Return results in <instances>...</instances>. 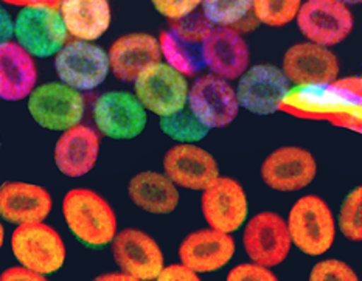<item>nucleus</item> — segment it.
Returning a JSON list of instances; mask_svg holds the SVG:
<instances>
[{
    "label": "nucleus",
    "instance_id": "nucleus-39",
    "mask_svg": "<svg viewBox=\"0 0 362 281\" xmlns=\"http://www.w3.org/2000/svg\"><path fill=\"white\" fill-rule=\"evenodd\" d=\"M93 281H139L137 278H134L128 274H117V272H114V274H103V275H98Z\"/></svg>",
    "mask_w": 362,
    "mask_h": 281
},
{
    "label": "nucleus",
    "instance_id": "nucleus-19",
    "mask_svg": "<svg viewBox=\"0 0 362 281\" xmlns=\"http://www.w3.org/2000/svg\"><path fill=\"white\" fill-rule=\"evenodd\" d=\"M163 171L170 181L188 190L204 191L219 177L216 159L192 143L173 146L163 157Z\"/></svg>",
    "mask_w": 362,
    "mask_h": 281
},
{
    "label": "nucleus",
    "instance_id": "nucleus-41",
    "mask_svg": "<svg viewBox=\"0 0 362 281\" xmlns=\"http://www.w3.org/2000/svg\"><path fill=\"white\" fill-rule=\"evenodd\" d=\"M341 2L345 5H359L362 0H341Z\"/></svg>",
    "mask_w": 362,
    "mask_h": 281
},
{
    "label": "nucleus",
    "instance_id": "nucleus-34",
    "mask_svg": "<svg viewBox=\"0 0 362 281\" xmlns=\"http://www.w3.org/2000/svg\"><path fill=\"white\" fill-rule=\"evenodd\" d=\"M226 281H279V278L272 274L269 268L259 266L255 263H246L233 268Z\"/></svg>",
    "mask_w": 362,
    "mask_h": 281
},
{
    "label": "nucleus",
    "instance_id": "nucleus-36",
    "mask_svg": "<svg viewBox=\"0 0 362 281\" xmlns=\"http://www.w3.org/2000/svg\"><path fill=\"white\" fill-rule=\"evenodd\" d=\"M0 281H49L45 275L37 274V272L28 270L22 266H16L4 270L0 274Z\"/></svg>",
    "mask_w": 362,
    "mask_h": 281
},
{
    "label": "nucleus",
    "instance_id": "nucleus-27",
    "mask_svg": "<svg viewBox=\"0 0 362 281\" xmlns=\"http://www.w3.org/2000/svg\"><path fill=\"white\" fill-rule=\"evenodd\" d=\"M128 194L139 208L153 215H168L179 205L176 185L156 171H144L134 176L128 185Z\"/></svg>",
    "mask_w": 362,
    "mask_h": 281
},
{
    "label": "nucleus",
    "instance_id": "nucleus-7",
    "mask_svg": "<svg viewBox=\"0 0 362 281\" xmlns=\"http://www.w3.org/2000/svg\"><path fill=\"white\" fill-rule=\"evenodd\" d=\"M86 101L80 90L62 83H47L28 95V112L39 126L64 132L80 124Z\"/></svg>",
    "mask_w": 362,
    "mask_h": 281
},
{
    "label": "nucleus",
    "instance_id": "nucleus-8",
    "mask_svg": "<svg viewBox=\"0 0 362 281\" xmlns=\"http://www.w3.org/2000/svg\"><path fill=\"white\" fill-rule=\"evenodd\" d=\"M211 23L202 16L184 18L160 33L159 45L167 64L184 76H192L206 67L202 44L206 41Z\"/></svg>",
    "mask_w": 362,
    "mask_h": 281
},
{
    "label": "nucleus",
    "instance_id": "nucleus-12",
    "mask_svg": "<svg viewBox=\"0 0 362 281\" xmlns=\"http://www.w3.org/2000/svg\"><path fill=\"white\" fill-rule=\"evenodd\" d=\"M243 243L252 263L264 268L279 266L285 261L293 244L286 221L274 212H263L252 217L244 229Z\"/></svg>",
    "mask_w": 362,
    "mask_h": 281
},
{
    "label": "nucleus",
    "instance_id": "nucleus-15",
    "mask_svg": "<svg viewBox=\"0 0 362 281\" xmlns=\"http://www.w3.org/2000/svg\"><path fill=\"white\" fill-rule=\"evenodd\" d=\"M259 173L263 182L275 191H298L316 179L317 162L303 148L283 146L267 155Z\"/></svg>",
    "mask_w": 362,
    "mask_h": 281
},
{
    "label": "nucleus",
    "instance_id": "nucleus-13",
    "mask_svg": "<svg viewBox=\"0 0 362 281\" xmlns=\"http://www.w3.org/2000/svg\"><path fill=\"white\" fill-rule=\"evenodd\" d=\"M93 120L101 134L114 140L139 137L146 126V111L136 95L106 92L93 104Z\"/></svg>",
    "mask_w": 362,
    "mask_h": 281
},
{
    "label": "nucleus",
    "instance_id": "nucleus-42",
    "mask_svg": "<svg viewBox=\"0 0 362 281\" xmlns=\"http://www.w3.org/2000/svg\"><path fill=\"white\" fill-rule=\"evenodd\" d=\"M0 148H2V140H0Z\"/></svg>",
    "mask_w": 362,
    "mask_h": 281
},
{
    "label": "nucleus",
    "instance_id": "nucleus-2",
    "mask_svg": "<svg viewBox=\"0 0 362 281\" xmlns=\"http://www.w3.org/2000/svg\"><path fill=\"white\" fill-rule=\"evenodd\" d=\"M62 215L74 237L88 247H105L117 235L112 207L89 189L70 190L62 201Z\"/></svg>",
    "mask_w": 362,
    "mask_h": 281
},
{
    "label": "nucleus",
    "instance_id": "nucleus-20",
    "mask_svg": "<svg viewBox=\"0 0 362 281\" xmlns=\"http://www.w3.org/2000/svg\"><path fill=\"white\" fill-rule=\"evenodd\" d=\"M204 66L223 80H238L249 67V47L244 37L229 27L211 28L202 44Z\"/></svg>",
    "mask_w": 362,
    "mask_h": 281
},
{
    "label": "nucleus",
    "instance_id": "nucleus-9",
    "mask_svg": "<svg viewBox=\"0 0 362 281\" xmlns=\"http://www.w3.org/2000/svg\"><path fill=\"white\" fill-rule=\"evenodd\" d=\"M54 70L61 83L69 88L75 90H93L107 78V53L95 44L75 39L57 53Z\"/></svg>",
    "mask_w": 362,
    "mask_h": 281
},
{
    "label": "nucleus",
    "instance_id": "nucleus-35",
    "mask_svg": "<svg viewBox=\"0 0 362 281\" xmlns=\"http://www.w3.org/2000/svg\"><path fill=\"white\" fill-rule=\"evenodd\" d=\"M157 281H201V278L184 264H170L162 269Z\"/></svg>",
    "mask_w": 362,
    "mask_h": 281
},
{
    "label": "nucleus",
    "instance_id": "nucleus-23",
    "mask_svg": "<svg viewBox=\"0 0 362 281\" xmlns=\"http://www.w3.org/2000/svg\"><path fill=\"white\" fill-rule=\"evenodd\" d=\"M233 253V238L229 233L214 229L190 233L179 247L180 261L196 274L223 269L232 260Z\"/></svg>",
    "mask_w": 362,
    "mask_h": 281
},
{
    "label": "nucleus",
    "instance_id": "nucleus-33",
    "mask_svg": "<svg viewBox=\"0 0 362 281\" xmlns=\"http://www.w3.org/2000/svg\"><path fill=\"white\" fill-rule=\"evenodd\" d=\"M151 4L163 18L176 22L188 18L201 5V0H151Z\"/></svg>",
    "mask_w": 362,
    "mask_h": 281
},
{
    "label": "nucleus",
    "instance_id": "nucleus-17",
    "mask_svg": "<svg viewBox=\"0 0 362 281\" xmlns=\"http://www.w3.org/2000/svg\"><path fill=\"white\" fill-rule=\"evenodd\" d=\"M112 255L123 274L139 281H151L163 269V255L159 244L137 229H124L112 239Z\"/></svg>",
    "mask_w": 362,
    "mask_h": 281
},
{
    "label": "nucleus",
    "instance_id": "nucleus-25",
    "mask_svg": "<svg viewBox=\"0 0 362 281\" xmlns=\"http://www.w3.org/2000/svg\"><path fill=\"white\" fill-rule=\"evenodd\" d=\"M58 8L67 35L76 41H97L111 25L109 0H61Z\"/></svg>",
    "mask_w": 362,
    "mask_h": 281
},
{
    "label": "nucleus",
    "instance_id": "nucleus-38",
    "mask_svg": "<svg viewBox=\"0 0 362 281\" xmlns=\"http://www.w3.org/2000/svg\"><path fill=\"white\" fill-rule=\"evenodd\" d=\"M0 2L16 6H59L61 0H0Z\"/></svg>",
    "mask_w": 362,
    "mask_h": 281
},
{
    "label": "nucleus",
    "instance_id": "nucleus-29",
    "mask_svg": "<svg viewBox=\"0 0 362 281\" xmlns=\"http://www.w3.org/2000/svg\"><path fill=\"white\" fill-rule=\"evenodd\" d=\"M202 14L211 25L230 27L252 10V0H201Z\"/></svg>",
    "mask_w": 362,
    "mask_h": 281
},
{
    "label": "nucleus",
    "instance_id": "nucleus-6",
    "mask_svg": "<svg viewBox=\"0 0 362 281\" xmlns=\"http://www.w3.org/2000/svg\"><path fill=\"white\" fill-rule=\"evenodd\" d=\"M18 44L35 58H50L67 44V30L58 6L22 8L14 22Z\"/></svg>",
    "mask_w": 362,
    "mask_h": 281
},
{
    "label": "nucleus",
    "instance_id": "nucleus-11",
    "mask_svg": "<svg viewBox=\"0 0 362 281\" xmlns=\"http://www.w3.org/2000/svg\"><path fill=\"white\" fill-rule=\"evenodd\" d=\"M188 109L207 128H224L237 119L240 104L229 81L214 73L202 75L188 89Z\"/></svg>",
    "mask_w": 362,
    "mask_h": 281
},
{
    "label": "nucleus",
    "instance_id": "nucleus-32",
    "mask_svg": "<svg viewBox=\"0 0 362 281\" xmlns=\"http://www.w3.org/2000/svg\"><path fill=\"white\" fill-rule=\"evenodd\" d=\"M310 281H359L349 264L339 260H325L317 263L310 274Z\"/></svg>",
    "mask_w": 362,
    "mask_h": 281
},
{
    "label": "nucleus",
    "instance_id": "nucleus-22",
    "mask_svg": "<svg viewBox=\"0 0 362 281\" xmlns=\"http://www.w3.org/2000/svg\"><path fill=\"white\" fill-rule=\"evenodd\" d=\"M53 201L44 186L10 181L0 185V217L16 225L44 222Z\"/></svg>",
    "mask_w": 362,
    "mask_h": 281
},
{
    "label": "nucleus",
    "instance_id": "nucleus-24",
    "mask_svg": "<svg viewBox=\"0 0 362 281\" xmlns=\"http://www.w3.org/2000/svg\"><path fill=\"white\" fill-rule=\"evenodd\" d=\"M109 70L117 80L134 83L146 67L160 62L159 41L146 33H131L117 39L107 53Z\"/></svg>",
    "mask_w": 362,
    "mask_h": 281
},
{
    "label": "nucleus",
    "instance_id": "nucleus-28",
    "mask_svg": "<svg viewBox=\"0 0 362 281\" xmlns=\"http://www.w3.org/2000/svg\"><path fill=\"white\" fill-rule=\"evenodd\" d=\"M160 129L168 137L184 143L199 142L204 137H207L210 132V128H207L206 124L196 119L190 109L187 107L173 115L162 116Z\"/></svg>",
    "mask_w": 362,
    "mask_h": 281
},
{
    "label": "nucleus",
    "instance_id": "nucleus-14",
    "mask_svg": "<svg viewBox=\"0 0 362 281\" xmlns=\"http://www.w3.org/2000/svg\"><path fill=\"white\" fill-rule=\"evenodd\" d=\"M237 93L238 104L257 115L277 112L283 97L289 90V81L281 68L274 64H257L241 76Z\"/></svg>",
    "mask_w": 362,
    "mask_h": 281
},
{
    "label": "nucleus",
    "instance_id": "nucleus-16",
    "mask_svg": "<svg viewBox=\"0 0 362 281\" xmlns=\"http://www.w3.org/2000/svg\"><path fill=\"white\" fill-rule=\"evenodd\" d=\"M202 215L214 230L237 232L247 217V198L243 186L232 177H221L207 186L201 199Z\"/></svg>",
    "mask_w": 362,
    "mask_h": 281
},
{
    "label": "nucleus",
    "instance_id": "nucleus-1",
    "mask_svg": "<svg viewBox=\"0 0 362 281\" xmlns=\"http://www.w3.org/2000/svg\"><path fill=\"white\" fill-rule=\"evenodd\" d=\"M279 111L297 119L325 120L361 131V78L314 85H298L283 97Z\"/></svg>",
    "mask_w": 362,
    "mask_h": 281
},
{
    "label": "nucleus",
    "instance_id": "nucleus-21",
    "mask_svg": "<svg viewBox=\"0 0 362 281\" xmlns=\"http://www.w3.org/2000/svg\"><path fill=\"white\" fill-rule=\"evenodd\" d=\"M100 155V136L88 124L64 131L54 145V163L67 177H83L97 165Z\"/></svg>",
    "mask_w": 362,
    "mask_h": 281
},
{
    "label": "nucleus",
    "instance_id": "nucleus-4",
    "mask_svg": "<svg viewBox=\"0 0 362 281\" xmlns=\"http://www.w3.org/2000/svg\"><path fill=\"white\" fill-rule=\"evenodd\" d=\"M11 249L22 268L41 275L54 274L66 261L64 241L44 222L18 225L11 235Z\"/></svg>",
    "mask_w": 362,
    "mask_h": 281
},
{
    "label": "nucleus",
    "instance_id": "nucleus-3",
    "mask_svg": "<svg viewBox=\"0 0 362 281\" xmlns=\"http://www.w3.org/2000/svg\"><path fill=\"white\" fill-rule=\"evenodd\" d=\"M288 232L291 243L298 251L310 255H324L334 243V217L328 204L314 194L298 199L288 215Z\"/></svg>",
    "mask_w": 362,
    "mask_h": 281
},
{
    "label": "nucleus",
    "instance_id": "nucleus-37",
    "mask_svg": "<svg viewBox=\"0 0 362 281\" xmlns=\"http://www.w3.org/2000/svg\"><path fill=\"white\" fill-rule=\"evenodd\" d=\"M13 35H14V23L8 11L2 5H0V45L5 42H10Z\"/></svg>",
    "mask_w": 362,
    "mask_h": 281
},
{
    "label": "nucleus",
    "instance_id": "nucleus-10",
    "mask_svg": "<svg viewBox=\"0 0 362 281\" xmlns=\"http://www.w3.org/2000/svg\"><path fill=\"white\" fill-rule=\"evenodd\" d=\"M296 19L300 33L322 47L344 42L355 25L350 8L341 0H306Z\"/></svg>",
    "mask_w": 362,
    "mask_h": 281
},
{
    "label": "nucleus",
    "instance_id": "nucleus-31",
    "mask_svg": "<svg viewBox=\"0 0 362 281\" xmlns=\"http://www.w3.org/2000/svg\"><path fill=\"white\" fill-rule=\"evenodd\" d=\"M339 227L342 235L359 243L362 239V189L356 186L344 199L339 213Z\"/></svg>",
    "mask_w": 362,
    "mask_h": 281
},
{
    "label": "nucleus",
    "instance_id": "nucleus-30",
    "mask_svg": "<svg viewBox=\"0 0 362 281\" xmlns=\"http://www.w3.org/2000/svg\"><path fill=\"white\" fill-rule=\"evenodd\" d=\"M302 0H252L258 22L267 27H285L300 10Z\"/></svg>",
    "mask_w": 362,
    "mask_h": 281
},
{
    "label": "nucleus",
    "instance_id": "nucleus-40",
    "mask_svg": "<svg viewBox=\"0 0 362 281\" xmlns=\"http://www.w3.org/2000/svg\"><path fill=\"white\" fill-rule=\"evenodd\" d=\"M4 239H5V229H4L2 222H0V249H2V246H4Z\"/></svg>",
    "mask_w": 362,
    "mask_h": 281
},
{
    "label": "nucleus",
    "instance_id": "nucleus-5",
    "mask_svg": "<svg viewBox=\"0 0 362 281\" xmlns=\"http://www.w3.org/2000/svg\"><path fill=\"white\" fill-rule=\"evenodd\" d=\"M134 89L136 98L145 111L162 119L182 111L187 106L190 88L182 73L170 67L167 62H156L136 78Z\"/></svg>",
    "mask_w": 362,
    "mask_h": 281
},
{
    "label": "nucleus",
    "instance_id": "nucleus-18",
    "mask_svg": "<svg viewBox=\"0 0 362 281\" xmlns=\"http://www.w3.org/2000/svg\"><path fill=\"white\" fill-rule=\"evenodd\" d=\"M339 68V61L328 47L300 42L286 50L283 56L281 72L289 83L314 85L336 81Z\"/></svg>",
    "mask_w": 362,
    "mask_h": 281
},
{
    "label": "nucleus",
    "instance_id": "nucleus-26",
    "mask_svg": "<svg viewBox=\"0 0 362 281\" xmlns=\"http://www.w3.org/2000/svg\"><path fill=\"white\" fill-rule=\"evenodd\" d=\"M37 70L33 56L18 42L0 45V98L21 101L33 92Z\"/></svg>",
    "mask_w": 362,
    "mask_h": 281
}]
</instances>
